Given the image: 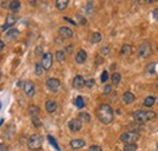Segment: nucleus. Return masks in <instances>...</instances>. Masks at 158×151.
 Instances as JSON below:
<instances>
[{
	"mask_svg": "<svg viewBox=\"0 0 158 151\" xmlns=\"http://www.w3.org/2000/svg\"><path fill=\"white\" fill-rule=\"evenodd\" d=\"M96 116L102 124H111L113 122V117H114L113 108L108 104H102L97 107Z\"/></svg>",
	"mask_w": 158,
	"mask_h": 151,
	"instance_id": "obj_1",
	"label": "nucleus"
},
{
	"mask_svg": "<svg viewBox=\"0 0 158 151\" xmlns=\"http://www.w3.org/2000/svg\"><path fill=\"white\" fill-rule=\"evenodd\" d=\"M133 118L135 121V123L141 124L156 118V112L150 111V110H137V111L133 113Z\"/></svg>",
	"mask_w": 158,
	"mask_h": 151,
	"instance_id": "obj_2",
	"label": "nucleus"
},
{
	"mask_svg": "<svg viewBox=\"0 0 158 151\" xmlns=\"http://www.w3.org/2000/svg\"><path fill=\"white\" fill-rule=\"evenodd\" d=\"M43 137L40 134H33L29 137L28 142H27V145H28V149L31 150H40L42 146H43Z\"/></svg>",
	"mask_w": 158,
	"mask_h": 151,
	"instance_id": "obj_3",
	"label": "nucleus"
},
{
	"mask_svg": "<svg viewBox=\"0 0 158 151\" xmlns=\"http://www.w3.org/2000/svg\"><path fill=\"white\" fill-rule=\"evenodd\" d=\"M152 55V46L149 42H144L139 50H137V57L141 59V60H145V59H149L150 56Z\"/></svg>",
	"mask_w": 158,
	"mask_h": 151,
	"instance_id": "obj_4",
	"label": "nucleus"
},
{
	"mask_svg": "<svg viewBox=\"0 0 158 151\" xmlns=\"http://www.w3.org/2000/svg\"><path fill=\"white\" fill-rule=\"evenodd\" d=\"M139 138H140V135L137 132H124V133L121 134L119 140L124 144H131V143L137 142Z\"/></svg>",
	"mask_w": 158,
	"mask_h": 151,
	"instance_id": "obj_5",
	"label": "nucleus"
},
{
	"mask_svg": "<svg viewBox=\"0 0 158 151\" xmlns=\"http://www.w3.org/2000/svg\"><path fill=\"white\" fill-rule=\"evenodd\" d=\"M45 84H46V88L50 90L51 93H56L57 90L60 89V85H61L60 80H58L57 78H49V79H46Z\"/></svg>",
	"mask_w": 158,
	"mask_h": 151,
	"instance_id": "obj_6",
	"label": "nucleus"
},
{
	"mask_svg": "<svg viewBox=\"0 0 158 151\" xmlns=\"http://www.w3.org/2000/svg\"><path fill=\"white\" fill-rule=\"evenodd\" d=\"M23 90H24V94L27 98H33L35 94V87L34 83L31 82V80H27L23 84Z\"/></svg>",
	"mask_w": 158,
	"mask_h": 151,
	"instance_id": "obj_7",
	"label": "nucleus"
},
{
	"mask_svg": "<svg viewBox=\"0 0 158 151\" xmlns=\"http://www.w3.org/2000/svg\"><path fill=\"white\" fill-rule=\"evenodd\" d=\"M16 22H17V15H15V12L9 14V15L6 16V22H5V25L1 27V29H3V31H6V29L11 28Z\"/></svg>",
	"mask_w": 158,
	"mask_h": 151,
	"instance_id": "obj_8",
	"label": "nucleus"
},
{
	"mask_svg": "<svg viewBox=\"0 0 158 151\" xmlns=\"http://www.w3.org/2000/svg\"><path fill=\"white\" fill-rule=\"evenodd\" d=\"M42 66L44 67V69H50L52 66V54L51 53H45L42 57Z\"/></svg>",
	"mask_w": 158,
	"mask_h": 151,
	"instance_id": "obj_9",
	"label": "nucleus"
},
{
	"mask_svg": "<svg viewBox=\"0 0 158 151\" xmlns=\"http://www.w3.org/2000/svg\"><path fill=\"white\" fill-rule=\"evenodd\" d=\"M82 127H83V123L78 118H73V119H71L70 122H68V128H70V130L73 132V133L79 132V130L82 129Z\"/></svg>",
	"mask_w": 158,
	"mask_h": 151,
	"instance_id": "obj_10",
	"label": "nucleus"
},
{
	"mask_svg": "<svg viewBox=\"0 0 158 151\" xmlns=\"http://www.w3.org/2000/svg\"><path fill=\"white\" fill-rule=\"evenodd\" d=\"M18 35H19V32L17 31L16 28H10L9 31L6 32V34H5L6 42H9V43H12V42H15V40L18 38Z\"/></svg>",
	"mask_w": 158,
	"mask_h": 151,
	"instance_id": "obj_11",
	"label": "nucleus"
},
{
	"mask_svg": "<svg viewBox=\"0 0 158 151\" xmlns=\"http://www.w3.org/2000/svg\"><path fill=\"white\" fill-rule=\"evenodd\" d=\"M58 34H60V37H62L63 39H71L73 38V31L71 28L68 27H61L60 29H58Z\"/></svg>",
	"mask_w": 158,
	"mask_h": 151,
	"instance_id": "obj_12",
	"label": "nucleus"
},
{
	"mask_svg": "<svg viewBox=\"0 0 158 151\" xmlns=\"http://www.w3.org/2000/svg\"><path fill=\"white\" fill-rule=\"evenodd\" d=\"M86 59H88L86 51H85V50H83V49H80L77 53V55H75V62L79 64V65H82V64H84L86 61Z\"/></svg>",
	"mask_w": 158,
	"mask_h": 151,
	"instance_id": "obj_13",
	"label": "nucleus"
},
{
	"mask_svg": "<svg viewBox=\"0 0 158 151\" xmlns=\"http://www.w3.org/2000/svg\"><path fill=\"white\" fill-rule=\"evenodd\" d=\"M85 85V79L82 76H75L73 79V88L74 89H82Z\"/></svg>",
	"mask_w": 158,
	"mask_h": 151,
	"instance_id": "obj_14",
	"label": "nucleus"
},
{
	"mask_svg": "<svg viewBox=\"0 0 158 151\" xmlns=\"http://www.w3.org/2000/svg\"><path fill=\"white\" fill-rule=\"evenodd\" d=\"M45 108H46V112L47 113H54L57 108V104L54 100H47L45 103Z\"/></svg>",
	"mask_w": 158,
	"mask_h": 151,
	"instance_id": "obj_15",
	"label": "nucleus"
},
{
	"mask_svg": "<svg viewBox=\"0 0 158 151\" xmlns=\"http://www.w3.org/2000/svg\"><path fill=\"white\" fill-rule=\"evenodd\" d=\"M70 145H71L72 149L78 150V149H82L83 146H85V142L83 139H73V140H71Z\"/></svg>",
	"mask_w": 158,
	"mask_h": 151,
	"instance_id": "obj_16",
	"label": "nucleus"
},
{
	"mask_svg": "<svg viewBox=\"0 0 158 151\" xmlns=\"http://www.w3.org/2000/svg\"><path fill=\"white\" fill-rule=\"evenodd\" d=\"M123 101H124V104H126V105L133 104V103L135 101V95H134L131 92H125V93L123 94Z\"/></svg>",
	"mask_w": 158,
	"mask_h": 151,
	"instance_id": "obj_17",
	"label": "nucleus"
},
{
	"mask_svg": "<svg viewBox=\"0 0 158 151\" xmlns=\"http://www.w3.org/2000/svg\"><path fill=\"white\" fill-rule=\"evenodd\" d=\"M131 51H133V48L129 44H123L121 48V55L122 56H129L131 54Z\"/></svg>",
	"mask_w": 158,
	"mask_h": 151,
	"instance_id": "obj_18",
	"label": "nucleus"
},
{
	"mask_svg": "<svg viewBox=\"0 0 158 151\" xmlns=\"http://www.w3.org/2000/svg\"><path fill=\"white\" fill-rule=\"evenodd\" d=\"M14 134H15V126L10 124V126H7V128L5 129V132H4L3 135H4L5 139H11Z\"/></svg>",
	"mask_w": 158,
	"mask_h": 151,
	"instance_id": "obj_19",
	"label": "nucleus"
},
{
	"mask_svg": "<svg viewBox=\"0 0 158 151\" xmlns=\"http://www.w3.org/2000/svg\"><path fill=\"white\" fill-rule=\"evenodd\" d=\"M78 119L82 123H90L91 121V116L89 115L88 112H80L78 115Z\"/></svg>",
	"mask_w": 158,
	"mask_h": 151,
	"instance_id": "obj_20",
	"label": "nucleus"
},
{
	"mask_svg": "<svg viewBox=\"0 0 158 151\" xmlns=\"http://www.w3.org/2000/svg\"><path fill=\"white\" fill-rule=\"evenodd\" d=\"M154 104H156V98L154 96H147L142 101V105L145 107H152Z\"/></svg>",
	"mask_w": 158,
	"mask_h": 151,
	"instance_id": "obj_21",
	"label": "nucleus"
},
{
	"mask_svg": "<svg viewBox=\"0 0 158 151\" xmlns=\"http://www.w3.org/2000/svg\"><path fill=\"white\" fill-rule=\"evenodd\" d=\"M21 7V3H19V0H12V1H10V5H9V9L11 10L12 12H16L19 10Z\"/></svg>",
	"mask_w": 158,
	"mask_h": 151,
	"instance_id": "obj_22",
	"label": "nucleus"
},
{
	"mask_svg": "<svg viewBox=\"0 0 158 151\" xmlns=\"http://www.w3.org/2000/svg\"><path fill=\"white\" fill-rule=\"evenodd\" d=\"M68 3H70V0H56V9L60 10V11H62V10H65L68 5Z\"/></svg>",
	"mask_w": 158,
	"mask_h": 151,
	"instance_id": "obj_23",
	"label": "nucleus"
},
{
	"mask_svg": "<svg viewBox=\"0 0 158 151\" xmlns=\"http://www.w3.org/2000/svg\"><path fill=\"white\" fill-rule=\"evenodd\" d=\"M28 111H29V115H31L32 117H38L39 116V112H40V110H39L38 106L35 105H31L28 108Z\"/></svg>",
	"mask_w": 158,
	"mask_h": 151,
	"instance_id": "obj_24",
	"label": "nucleus"
},
{
	"mask_svg": "<svg viewBox=\"0 0 158 151\" xmlns=\"http://www.w3.org/2000/svg\"><path fill=\"white\" fill-rule=\"evenodd\" d=\"M56 60L60 64L66 61V53L63 51V50H58V51H56Z\"/></svg>",
	"mask_w": 158,
	"mask_h": 151,
	"instance_id": "obj_25",
	"label": "nucleus"
},
{
	"mask_svg": "<svg viewBox=\"0 0 158 151\" xmlns=\"http://www.w3.org/2000/svg\"><path fill=\"white\" fill-rule=\"evenodd\" d=\"M102 40V35L101 33H98V32H95L91 34V43L93 44H97V43H100Z\"/></svg>",
	"mask_w": 158,
	"mask_h": 151,
	"instance_id": "obj_26",
	"label": "nucleus"
},
{
	"mask_svg": "<svg viewBox=\"0 0 158 151\" xmlns=\"http://www.w3.org/2000/svg\"><path fill=\"white\" fill-rule=\"evenodd\" d=\"M74 105H75L78 108H83V107L85 106L84 98H83V96H77L75 100H74Z\"/></svg>",
	"mask_w": 158,
	"mask_h": 151,
	"instance_id": "obj_27",
	"label": "nucleus"
},
{
	"mask_svg": "<svg viewBox=\"0 0 158 151\" xmlns=\"http://www.w3.org/2000/svg\"><path fill=\"white\" fill-rule=\"evenodd\" d=\"M34 71H35V74H37V76H42V74L44 73L45 69H44V67L42 66L40 62H37L35 66H34Z\"/></svg>",
	"mask_w": 158,
	"mask_h": 151,
	"instance_id": "obj_28",
	"label": "nucleus"
},
{
	"mask_svg": "<svg viewBox=\"0 0 158 151\" xmlns=\"http://www.w3.org/2000/svg\"><path fill=\"white\" fill-rule=\"evenodd\" d=\"M111 79H112V83H113L114 85H117V84H119V83H121L122 76H121V73H117V72H114V73L112 74V77H111Z\"/></svg>",
	"mask_w": 158,
	"mask_h": 151,
	"instance_id": "obj_29",
	"label": "nucleus"
},
{
	"mask_svg": "<svg viewBox=\"0 0 158 151\" xmlns=\"http://www.w3.org/2000/svg\"><path fill=\"white\" fill-rule=\"evenodd\" d=\"M136 150H137V145L135 143L125 144L124 145V149H123V151H136Z\"/></svg>",
	"mask_w": 158,
	"mask_h": 151,
	"instance_id": "obj_30",
	"label": "nucleus"
},
{
	"mask_svg": "<svg viewBox=\"0 0 158 151\" xmlns=\"http://www.w3.org/2000/svg\"><path fill=\"white\" fill-rule=\"evenodd\" d=\"M47 139H49V142H50V144L56 149V150H58L60 151V146H58V144H57V142L55 140V138L54 137H51V135H47Z\"/></svg>",
	"mask_w": 158,
	"mask_h": 151,
	"instance_id": "obj_31",
	"label": "nucleus"
},
{
	"mask_svg": "<svg viewBox=\"0 0 158 151\" xmlns=\"http://www.w3.org/2000/svg\"><path fill=\"white\" fill-rule=\"evenodd\" d=\"M110 54H111L110 46H103V48L100 50V55H101V56H108Z\"/></svg>",
	"mask_w": 158,
	"mask_h": 151,
	"instance_id": "obj_32",
	"label": "nucleus"
},
{
	"mask_svg": "<svg viewBox=\"0 0 158 151\" xmlns=\"http://www.w3.org/2000/svg\"><path fill=\"white\" fill-rule=\"evenodd\" d=\"M32 123H33V126H34V127H37V128H39V127L42 126L40 121H39V118H38V117H32Z\"/></svg>",
	"mask_w": 158,
	"mask_h": 151,
	"instance_id": "obj_33",
	"label": "nucleus"
},
{
	"mask_svg": "<svg viewBox=\"0 0 158 151\" xmlns=\"http://www.w3.org/2000/svg\"><path fill=\"white\" fill-rule=\"evenodd\" d=\"M107 79H108V72H107V71H103V72L101 73V82H102V83H106Z\"/></svg>",
	"mask_w": 158,
	"mask_h": 151,
	"instance_id": "obj_34",
	"label": "nucleus"
},
{
	"mask_svg": "<svg viewBox=\"0 0 158 151\" xmlns=\"http://www.w3.org/2000/svg\"><path fill=\"white\" fill-rule=\"evenodd\" d=\"M88 151H102V147L100 145H91Z\"/></svg>",
	"mask_w": 158,
	"mask_h": 151,
	"instance_id": "obj_35",
	"label": "nucleus"
},
{
	"mask_svg": "<svg viewBox=\"0 0 158 151\" xmlns=\"http://www.w3.org/2000/svg\"><path fill=\"white\" fill-rule=\"evenodd\" d=\"M94 84H95V80L93 78L89 79V80H85V87H88V88H93Z\"/></svg>",
	"mask_w": 158,
	"mask_h": 151,
	"instance_id": "obj_36",
	"label": "nucleus"
},
{
	"mask_svg": "<svg viewBox=\"0 0 158 151\" xmlns=\"http://www.w3.org/2000/svg\"><path fill=\"white\" fill-rule=\"evenodd\" d=\"M111 92H112V85H106V87L103 88V93H105L106 95L111 94Z\"/></svg>",
	"mask_w": 158,
	"mask_h": 151,
	"instance_id": "obj_37",
	"label": "nucleus"
},
{
	"mask_svg": "<svg viewBox=\"0 0 158 151\" xmlns=\"http://www.w3.org/2000/svg\"><path fill=\"white\" fill-rule=\"evenodd\" d=\"M152 18L153 20H158V7H156L152 11Z\"/></svg>",
	"mask_w": 158,
	"mask_h": 151,
	"instance_id": "obj_38",
	"label": "nucleus"
},
{
	"mask_svg": "<svg viewBox=\"0 0 158 151\" xmlns=\"http://www.w3.org/2000/svg\"><path fill=\"white\" fill-rule=\"evenodd\" d=\"M43 54V48L42 46H38L37 49H35V55L37 56H40Z\"/></svg>",
	"mask_w": 158,
	"mask_h": 151,
	"instance_id": "obj_39",
	"label": "nucleus"
},
{
	"mask_svg": "<svg viewBox=\"0 0 158 151\" xmlns=\"http://www.w3.org/2000/svg\"><path fill=\"white\" fill-rule=\"evenodd\" d=\"M9 150L10 149H9V146L6 144H4V143L0 144V151H9Z\"/></svg>",
	"mask_w": 158,
	"mask_h": 151,
	"instance_id": "obj_40",
	"label": "nucleus"
},
{
	"mask_svg": "<svg viewBox=\"0 0 158 151\" xmlns=\"http://www.w3.org/2000/svg\"><path fill=\"white\" fill-rule=\"evenodd\" d=\"M72 51H73V46H72V45H68V46L65 49V53H66V54H72Z\"/></svg>",
	"mask_w": 158,
	"mask_h": 151,
	"instance_id": "obj_41",
	"label": "nucleus"
},
{
	"mask_svg": "<svg viewBox=\"0 0 158 151\" xmlns=\"http://www.w3.org/2000/svg\"><path fill=\"white\" fill-rule=\"evenodd\" d=\"M78 18H79V22H80V25H85V23H86L85 18H83L82 16H78Z\"/></svg>",
	"mask_w": 158,
	"mask_h": 151,
	"instance_id": "obj_42",
	"label": "nucleus"
},
{
	"mask_svg": "<svg viewBox=\"0 0 158 151\" xmlns=\"http://www.w3.org/2000/svg\"><path fill=\"white\" fill-rule=\"evenodd\" d=\"M65 21H67V22H70V23H72L73 26H77V23L74 22V21H72L71 18H68V17H65Z\"/></svg>",
	"mask_w": 158,
	"mask_h": 151,
	"instance_id": "obj_43",
	"label": "nucleus"
},
{
	"mask_svg": "<svg viewBox=\"0 0 158 151\" xmlns=\"http://www.w3.org/2000/svg\"><path fill=\"white\" fill-rule=\"evenodd\" d=\"M4 46H5V43L3 42V40H1V39H0V51H1V50L4 49Z\"/></svg>",
	"mask_w": 158,
	"mask_h": 151,
	"instance_id": "obj_44",
	"label": "nucleus"
},
{
	"mask_svg": "<svg viewBox=\"0 0 158 151\" xmlns=\"http://www.w3.org/2000/svg\"><path fill=\"white\" fill-rule=\"evenodd\" d=\"M144 1H145L146 4H153V3L157 1V0H144Z\"/></svg>",
	"mask_w": 158,
	"mask_h": 151,
	"instance_id": "obj_45",
	"label": "nucleus"
},
{
	"mask_svg": "<svg viewBox=\"0 0 158 151\" xmlns=\"http://www.w3.org/2000/svg\"><path fill=\"white\" fill-rule=\"evenodd\" d=\"M1 7H4V9H5V7H7V5H6V1H3V3H1Z\"/></svg>",
	"mask_w": 158,
	"mask_h": 151,
	"instance_id": "obj_46",
	"label": "nucleus"
},
{
	"mask_svg": "<svg viewBox=\"0 0 158 151\" xmlns=\"http://www.w3.org/2000/svg\"><path fill=\"white\" fill-rule=\"evenodd\" d=\"M4 123V118H1V119H0V126H1Z\"/></svg>",
	"mask_w": 158,
	"mask_h": 151,
	"instance_id": "obj_47",
	"label": "nucleus"
},
{
	"mask_svg": "<svg viewBox=\"0 0 158 151\" xmlns=\"http://www.w3.org/2000/svg\"><path fill=\"white\" fill-rule=\"evenodd\" d=\"M156 88H157V89H158V83H157V84H156Z\"/></svg>",
	"mask_w": 158,
	"mask_h": 151,
	"instance_id": "obj_48",
	"label": "nucleus"
},
{
	"mask_svg": "<svg viewBox=\"0 0 158 151\" xmlns=\"http://www.w3.org/2000/svg\"><path fill=\"white\" fill-rule=\"evenodd\" d=\"M0 78H1V71H0Z\"/></svg>",
	"mask_w": 158,
	"mask_h": 151,
	"instance_id": "obj_49",
	"label": "nucleus"
},
{
	"mask_svg": "<svg viewBox=\"0 0 158 151\" xmlns=\"http://www.w3.org/2000/svg\"><path fill=\"white\" fill-rule=\"evenodd\" d=\"M157 51H158V45H157Z\"/></svg>",
	"mask_w": 158,
	"mask_h": 151,
	"instance_id": "obj_50",
	"label": "nucleus"
},
{
	"mask_svg": "<svg viewBox=\"0 0 158 151\" xmlns=\"http://www.w3.org/2000/svg\"><path fill=\"white\" fill-rule=\"evenodd\" d=\"M0 107H1V104H0Z\"/></svg>",
	"mask_w": 158,
	"mask_h": 151,
	"instance_id": "obj_51",
	"label": "nucleus"
},
{
	"mask_svg": "<svg viewBox=\"0 0 158 151\" xmlns=\"http://www.w3.org/2000/svg\"><path fill=\"white\" fill-rule=\"evenodd\" d=\"M157 147H158V145H157Z\"/></svg>",
	"mask_w": 158,
	"mask_h": 151,
	"instance_id": "obj_52",
	"label": "nucleus"
}]
</instances>
